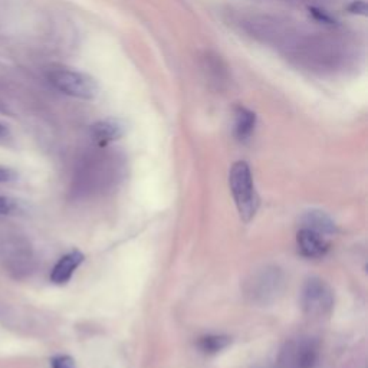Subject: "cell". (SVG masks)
<instances>
[{
	"label": "cell",
	"instance_id": "1",
	"mask_svg": "<svg viewBox=\"0 0 368 368\" xmlns=\"http://www.w3.org/2000/svg\"><path fill=\"white\" fill-rule=\"evenodd\" d=\"M229 186L240 219L249 223L259 209V196L253 183L252 171L246 161H236L229 171Z\"/></svg>",
	"mask_w": 368,
	"mask_h": 368
},
{
	"label": "cell",
	"instance_id": "2",
	"mask_svg": "<svg viewBox=\"0 0 368 368\" xmlns=\"http://www.w3.org/2000/svg\"><path fill=\"white\" fill-rule=\"evenodd\" d=\"M49 82L63 94L79 100H95L100 85L94 77L71 68H54L48 74Z\"/></svg>",
	"mask_w": 368,
	"mask_h": 368
},
{
	"label": "cell",
	"instance_id": "3",
	"mask_svg": "<svg viewBox=\"0 0 368 368\" xmlns=\"http://www.w3.org/2000/svg\"><path fill=\"white\" fill-rule=\"evenodd\" d=\"M284 288V275L275 266H265L255 273L245 284V295L253 304L268 305L276 301Z\"/></svg>",
	"mask_w": 368,
	"mask_h": 368
},
{
	"label": "cell",
	"instance_id": "4",
	"mask_svg": "<svg viewBox=\"0 0 368 368\" xmlns=\"http://www.w3.org/2000/svg\"><path fill=\"white\" fill-rule=\"evenodd\" d=\"M319 360V342L311 337H301L286 342L279 355L281 368H318Z\"/></svg>",
	"mask_w": 368,
	"mask_h": 368
},
{
	"label": "cell",
	"instance_id": "5",
	"mask_svg": "<svg viewBox=\"0 0 368 368\" xmlns=\"http://www.w3.org/2000/svg\"><path fill=\"white\" fill-rule=\"evenodd\" d=\"M301 304L309 318L328 316L334 308V292L325 281L311 278L304 285Z\"/></svg>",
	"mask_w": 368,
	"mask_h": 368
},
{
	"label": "cell",
	"instance_id": "6",
	"mask_svg": "<svg viewBox=\"0 0 368 368\" xmlns=\"http://www.w3.org/2000/svg\"><path fill=\"white\" fill-rule=\"evenodd\" d=\"M296 246L299 253L308 259L324 258L330 250V243L325 236L305 227L299 229L296 235Z\"/></svg>",
	"mask_w": 368,
	"mask_h": 368
},
{
	"label": "cell",
	"instance_id": "7",
	"mask_svg": "<svg viewBox=\"0 0 368 368\" xmlns=\"http://www.w3.org/2000/svg\"><path fill=\"white\" fill-rule=\"evenodd\" d=\"M125 127L117 118H105L97 121L91 127V135L100 147H105L112 141H117L124 135Z\"/></svg>",
	"mask_w": 368,
	"mask_h": 368
},
{
	"label": "cell",
	"instance_id": "8",
	"mask_svg": "<svg viewBox=\"0 0 368 368\" xmlns=\"http://www.w3.org/2000/svg\"><path fill=\"white\" fill-rule=\"evenodd\" d=\"M84 262V255L79 250H72L63 255L51 272V281L56 285H63L71 281L78 266Z\"/></svg>",
	"mask_w": 368,
	"mask_h": 368
},
{
	"label": "cell",
	"instance_id": "9",
	"mask_svg": "<svg viewBox=\"0 0 368 368\" xmlns=\"http://www.w3.org/2000/svg\"><path fill=\"white\" fill-rule=\"evenodd\" d=\"M301 227L314 230V232L322 236H331L337 232L335 222L325 213L321 210H309L305 212L301 217Z\"/></svg>",
	"mask_w": 368,
	"mask_h": 368
},
{
	"label": "cell",
	"instance_id": "10",
	"mask_svg": "<svg viewBox=\"0 0 368 368\" xmlns=\"http://www.w3.org/2000/svg\"><path fill=\"white\" fill-rule=\"evenodd\" d=\"M256 127V114L245 108L238 107L235 112V137L238 141L246 143L249 141Z\"/></svg>",
	"mask_w": 368,
	"mask_h": 368
},
{
	"label": "cell",
	"instance_id": "11",
	"mask_svg": "<svg viewBox=\"0 0 368 368\" xmlns=\"http://www.w3.org/2000/svg\"><path fill=\"white\" fill-rule=\"evenodd\" d=\"M229 344H230L229 337L210 334V335H204V337L199 338L197 347L204 354H216V353L224 350Z\"/></svg>",
	"mask_w": 368,
	"mask_h": 368
},
{
	"label": "cell",
	"instance_id": "12",
	"mask_svg": "<svg viewBox=\"0 0 368 368\" xmlns=\"http://www.w3.org/2000/svg\"><path fill=\"white\" fill-rule=\"evenodd\" d=\"M52 368H75V361L69 355H56L51 361Z\"/></svg>",
	"mask_w": 368,
	"mask_h": 368
},
{
	"label": "cell",
	"instance_id": "13",
	"mask_svg": "<svg viewBox=\"0 0 368 368\" xmlns=\"http://www.w3.org/2000/svg\"><path fill=\"white\" fill-rule=\"evenodd\" d=\"M16 210V203L10 197L0 196V215H9Z\"/></svg>",
	"mask_w": 368,
	"mask_h": 368
},
{
	"label": "cell",
	"instance_id": "14",
	"mask_svg": "<svg viewBox=\"0 0 368 368\" xmlns=\"http://www.w3.org/2000/svg\"><path fill=\"white\" fill-rule=\"evenodd\" d=\"M348 12L353 15H365L367 13V5L364 0H354V2L348 6Z\"/></svg>",
	"mask_w": 368,
	"mask_h": 368
},
{
	"label": "cell",
	"instance_id": "15",
	"mask_svg": "<svg viewBox=\"0 0 368 368\" xmlns=\"http://www.w3.org/2000/svg\"><path fill=\"white\" fill-rule=\"evenodd\" d=\"M13 177H15V174L12 170L0 167V183H8V181L13 180Z\"/></svg>",
	"mask_w": 368,
	"mask_h": 368
},
{
	"label": "cell",
	"instance_id": "16",
	"mask_svg": "<svg viewBox=\"0 0 368 368\" xmlns=\"http://www.w3.org/2000/svg\"><path fill=\"white\" fill-rule=\"evenodd\" d=\"M312 13L319 19V20H322V22H327V23H331L332 20H331V17L330 16H327L325 13H321L319 10H315V9H312Z\"/></svg>",
	"mask_w": 368,
	"mask_h": 368
},
{
	"label": "cell",
	"instance_id": "17",
	"mask_svg": "<svg viewBox=\"0 0 368 368\" xmlns=\"http://www.w3.org/2000/svg\"><path fill=\"white\" fill-rule=\"evenodd\" d=\"M5 134H6V128H5V125L0 124V137L5 135Z\"/></svg>",
	"mask_w": 368,
	"mask_h": 368
}]
</instances>
